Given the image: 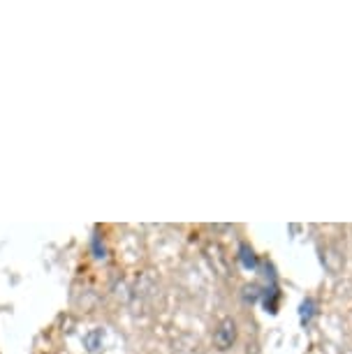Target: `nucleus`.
<instances>
[{
  "mask_svg": "<svg viewBox=\"0 0 352 354\" xmlns=\"http://www.w3.org/2000/svg\"><path fill=\"white\" fill-rule=\"evenodd\" d=\"M237 336H239L237 322L232 317H225L223 322H218L216 331H214V345H216V350H221V352L232 350V345L237 343Z\"/></svg>",
  "mask_w": 352,
  "mask_h": 354,
  "instance_id": "nucleus-1",
  "label": "nucleus"
},
{
  "mask_svg": "<svg viewBox=\"0 0 352 354\" xmlns=\"http://www.w3.org/2000/svg\"><path fill=\"white\" fill-rule=\"evenodd\" d=\"M241 252H243V266H246V269H255V255H253V250H250L248 252V248H246V245H243V248H241Z\"/></svg>",
  "mask_w": 352,
  "mask_h": 354,
  "instance_id": "nucleus-3",
  "label": "nucleus"
},
{
  "mask_svg": "<svg viewBox=\"0 0 352 354\" xmlns=\"http://www.w3.org/2000/svg\"><path fill=\"white\" fill-rule=\"evenodd\" d=\"M102 343H104V331H102V329H91V331L84 336V347H86L89 352L102 350Z\"/></svg>",
  "mask_w": 352,
  "mask_h": 354,
  "instance_id": "nucleus-2",
  "label": "nucleus"
}]
</instances>
